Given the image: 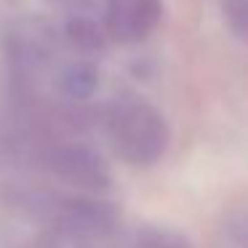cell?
<instances>
[{"mask_svg": "<svg viewBox=\"0 0 248 248\" xmlns=\"http://www.w3.org/2000/svg\"><path fill=\"white\" fill-rule=\"evenodd\" d=\"M48 168L59 179L83 189H104L109 184L107 163L83 144H64V147L51 150Z\"/></svg>", "mask_w": 248, "mask_h": 248, "instance_id": "obj_2", "label": "cell"}, {"mask_svg": "<svg viewBox=\"0 0 248 248\" xmlns=\"http://www.w3.org/2000/svg\"><path fill=\"white\" fill-rule=\"evenodd\" d=\"M141 248H187L179 237H168V235H160V232H155L152 237H147V240H141Z\"/></svg>", "mask_w": 248, "mask_h": 248, "instance_id": "obj_6", "label": "cell"}, {"mask_svg": "<svg viewBox=\"0 0 248 248\" xmlns=\"http://www.w3.org/2000/svg\"><path fill=\"white\" fill-rule=\"evenodd\" d=\"M160 22V0H107V35L118 43L147 38Z\"/></svg>", "mask_w": 248, "mask_h": 248, "instance_id": "obj_3", "label": "cell"}, {"mask_svg": "<svg viewBox=\"0 0 248 248\" xmlns=\"http://www.w3.org/2000/svg\"><path fill=\"white\" fill-rule=\"evenodd\" d=\"M56 86H59L62 93H67V96H72V99H86L96 91L99 75L91 64H72L59 75Z\"/></svg>", "mask_w": 248, "mask_h": 248, "instance_id": "obj_4", "label": "cell"}, {"mask_svg": "<svg viewBox=\"0 0 248 248\" xmlns=\"http://www.w3.org/2000/svg\"><path fill=\"white\" fill-rule=\"evenodd\" d=\"M107 131L123 160L150 166L160 160L168 147V128L163 118L144 102H120L107 112Z\"/></svg>", "mask_w": 248, "mask_h": 248, "instance_id": "obj_1", "label": "cell"}, {"mask_svg": "<svg viewBox=\"0 0 248 248\" xmlns=\"http://www.w3.org/2000/svg\"><path fill=\"white\" fill-rule=\"evenodd\" d=\"M64 32H67V40H70L78 51H88V54L102 51L104 43H107L104 30L99 27L93 19H86V16L70 19V22H67V27H64Z\"/></svg>", "mask_w": 248, "mask_h": 248, "instance_id": "obj_5", "label": "cell"}]
</instances>
